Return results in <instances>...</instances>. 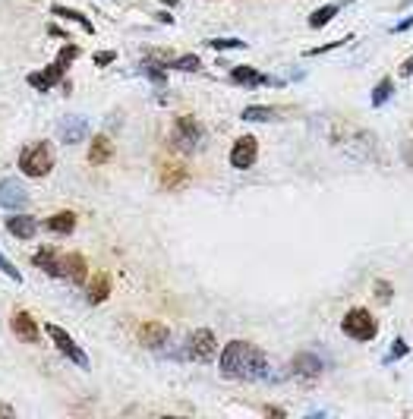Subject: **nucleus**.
Returning a JSON list of instances; mask_svg holds the SVG:
<instances>
[{"label": "nucleus", "instance_id": "obj_32", "mask_svg": "<svg viewBox=\"0 0 413 419\" xmlns=\"http://www.w3.org/2000/svg\"><path fill=\"white\" fill-rule=\"evenodd\" d=\"M114 60H117L114 51H98V54H95V64H98V66H108V64H114Z\"/></svg>", "mask_w": 413, "mask_h": 419}, {"label": "nucleus", "instance_id": "obj_1", "mask_svg": "<svg viewBox=\"0 0 413 419\" xmlns=\"http://www.w3.org/2000/svg\"><path fill=\"white\" fill-rule=\"evenodd\" d=\"M221 375L240 381H259L268 375V360L249 341H230L221 350Z\"/></svg>", "mask_w": 413, "mask_h": 419}, {"label": "nucleus", "instance_id": "obj_2", "mask_svg": "<svg viewBox=\"0 0 413 419\" xmlns=\"http://www.w3.org/2000/svg\"><path fill=\"white\" fill-rule=\"evenodd\" d=\"M341 331L350 337V341H372L375 334H379V322L372 318V312L363 309V306H354V309L347 312V315L341 318Z\"/></svg>", "mask_w": 413, "mask_h": 419}, {"label": "nucleus", "instance_id": "obj_19", "mask_svg": "<svg viewBox=\"0 0 413 419\" xmlns=\"http://www.w3.org/2000/svg\"><path fill=\"white\" fill-rule=\"evenodd\" d=\"M48 230L60 234V236H70L73 230H76V215H73V211H57V215L48 218Z\"/></svg>", "mask_w": 413, "mask_h": 419}, {"label": "nucleus", "instance_id": "obj_24", "mask_svg": "<svg viewBox=\"0 0 413 419\" xmlns=\"http://www.w3.org/2000/svg\"><path fill=\"white\" fill-rule=\"evenodd\" d=\"M278 117H281L278 108H259V104L243 111V120H253V123H268V120H278Z\"/></svg>", "mask_w": 413, "mask_h": 419}, {"label": "nucleus", "instance_id": "obj_15", "mask_svg": "<svg viewBox=\"0 0 413 419\" xmlns=\"http://www.w3.org/2000/svg\"><path fill=\"white\" fill-rule=\"evenodd\" d=\"M60 265H64V278L73 280V284H83L85 274H89V262H85L79 253L64 255V259H60Z\"/></svg>", "mask_w": 413, "mask_h": 419}, {"label": "nucleus", "instance_id": "obj_20", "mask_svg": "<svg viewBox=\"0 0 413 419\" xmlns=\"http://www.w3.org/2000/svg\"><path fill=\"white\" fill-rule=\"evenodd\" d=\"M230 79H234L237 85H262V83H272V79H265L255 66H234L230 70Z\"/></svg>", "mask_w": 413, "mask_h": 419}, {"label": "nucleus", "instance_id": "obj_18", "mask_svg": "<svg viewBox=\"0 0 413 419\" xmlns=\"http://www.w3.org/2000/svg\"><path fill=\"white\" fill-rule=\"evenodd\" d=\"M114 158V145H111L108 136H95L89 148V164H108Z\"/></svg>", "mask_w": 413, "mask_h": 419}, {"label": "nucleus", "instance_id": "obj_38", "mask_svg": "<svg viewBox=\"0 0 413 419\" xmlns=\"http://www.w3.org/2000/svg\"><path fill=\"white\" fill-rule=\"evenodd\" d=\"M161 3H167V7H174V3H180V0H161Z\"/></svg>", "mask_w": 413, "mask_h": 419}, {"label": "nucleus", "instance_id": "obj_11", "mask_svg": "<svg viewBox=\"0 0 413 419\" xmlns=\"http://www.w3.org/2000/svg\"><path fill=\"white\" fill-rule=\"evenodd\" d=\"M136 337H139L142 347L155 350V347H164L171 331H167V325H161V322H142L139 331H136Z\"/></svg>", "mask_w": 413, "mask_h": 419}, {"label": "nucleus", "instance_id": "obj_13", "mask_svg": "<svg viewBox=\"0 0 413 419\" xmlns=\"http://www.w3.org/2000/svg\"><path fill=\"white\" fill-rule=\"evenodd\" d=\"M60 259H64V255H57V249L54 246H41L38 253L32 255V262L48 274V278H64V265H60Z\"/></svg>", "mask_w": 413, "mask_h": 419}, {"label": "nucleus", "instance_id": "obj_4", "mask_svg": "<svg viewBox=\"0 0 413 419\" xmlns=\"http://www.w3.org/2000/svg\"><path fill=\"white\" fill-rule=\"evenodd\" d=\"M186 353L190 360L196 362H211L218 353V341H215V331L211 328H196L190 337H186Z\"/></svg>", "mask_w": 413, "mask_h": 419}, {"label": "nucleus", "instance_id": "obj_21", "mask_svg": "<svg viewBox=\"0 0 413 419\" xmlns=\"http://www.w3.org/2000/svg\"><path fill=\"white\" fill-rule=\"evenodd\" d=\"M108 293H111V278H108V271H102V274H95L92 278V284H89V303H104L108 299Z\"/></svg>", "mask_w": 413, "mask_h": 419}, {"label": "nucleus", "instance_id": "obj_8", "mask_svg": "<svg viewBox=\"0 0 413 419\" xmlns=\"http://www.w3.org/2000/svg\"><path fill=\"white\" fill-rule=\"evenodd\" d=\"M26 202H29V192H26V186H22L20 180H13V177L0 180V208L16 211V208H22Z\"/></svg>", "mask_w": 413, "mask_h": 419}, {"label": "nucleus", "instance_id": "obj_34", "mask_svg": "<svg viewBox=\"0 0 413 419\" xmlns=\"http://www.w3.org/2000/svg\"><path fill=\"white\" fill-rule=\"evenodd\" d=\"M400 76H413V57H407L404 64H400Z\"/></svg>", "mask_w": 413, "mask_h": 419}, {"label": "nucleus", "instance_id": "obj_22", "mask_svg": "<svg viewBox=\"0 0 413 419\" xmlns=\"http://www.w3.org/2000/svg\"><path fill=\"white\" fill-rule=\"evenodd\" d=\"M337 13H341V3H325L316 13H309V29H325Z\"/></svg>", "mask_w": 413, "mask_h": 419}, {"label": "nucleus", "instance_id": "obj_33", "mask_svg": "<svg viewBox=\"0 0 413 419\" xmlns=\"http://www.w3.org/2000/svg\"><path fill=\"white\" fill-rule=\"evenodd\" d=\"M410 26H413V16H407V20H400L398 26H391V32H407Z\"/></svg>", "mask_w": 413, "mask_h": 419}, {"label": "nucleus", "instance_id": "obj_14", "mask_svg": "<svg viewBox=\"0 0 413 419\" xmlns=\"http://www.w3.org/2000/svg\"><path fill=\"white\" fill-rule=\"evenodd\" d=\"M10 325H13V334L20 337V341H26V343L38 341V325H35V318L29 315L26 309H16L13 318H10Z\"/></svg>", "mask_w": 413, "mask_h": 419}, {"label": "nucleus", "instance_id": "obj_31", "mask_svg": "<svg viewBox=\"0 0 413 419\" xmlns=\"http://www.w3.org/2000/svg\"><path fill=\"white\" fill-rule=\"evenodd\" d=\"M0 271L7 274V278H13V280H22V274L16 271V268L10 265V259H4V255H0Z\"/></svg>", "mask_w": 413, "mask_h": 419}, {"label": "nucleus", "instance_id": "obj_16", "mask_svg": "<svg viewBox=\"0 0 413 419\" xmlns=\"http://www.w3.org/2000/svg\"><path fill=\"white\" fill-rule=\"evenodd\" d=\"M186 180H190V173H186L183 164L161 167V186H164V190H180V186H186Z\"/></svg>", "mask_w": 413, "mask_h": 419}, {"label": "nucleus", "instance_id": "obj_5", "mask_svg": "<svg viewBox=\"0 0 413 419\" xmlns=\"http://www.w3.org/2000/svg\"><path fill=\"white\" fill-rule=\"evenodd\" d=\"M199 139H202V123H199L196 117H177L174 133H171L174 148H180V152H192V148L199 145Z\"/></svg>", "mask_w": 413, "mask_h": 419}, {"label": "nucleus", "instance_id": "obj_27", "mask_svg": "<svg viewBox=\"0 0 413 419\" xmlns=\"http://www.w3.org/2000/svg\"><path fill=\"white\" fill-rule=\"evenodd\" d=\"M205 45L215 48V51H230V48H237V51H240V48H246V41H240V38H209Z\"/></svg>", "mask_w": 413, "mask_h": 419}, {"label": "nucleus", "instance_id": "obj_3", "mask_svg": "<svg viewBox=\"0 0 413 419\" xmlns=\"http://www.w3.org/2000/svg\"><path fill=\"white\" fill-rule=\"evenodd\" d=\"M54 167V155H51V145L48 142H32V145L22 148L20 155V171L26 177H48Z\"/></svg>", "mask_w": 413, "mask_h": 419}, {"label": "nucleus", "instance_id": "obj_7", "mask_svg": "<svg viewBox=\"0 0 413 419\" xmlns=\"http://www.w3.org/2000/svg\"><path fill=\"white\" fill-rule=\"evenodd\" d=\"M255 155H259V142H255V136H240V139L234 142V148H230V167H237V171H249L255 161Z\"/></svg>", "mask_w": 413, "mask_h": 419}, {"label": "nucleus", "instance_id": "obj_26", "mask_svg": "<svg viewBox=\"0 0 413 419\" xmlns=\"http://www.w3.org/2000/svg\"><path fill=\"white\" fill-rule=\"evenodd\" d=\"M171 66H174V70H186V73H196L199 66H202V60H199L196 54H183V57L171 60Z\"/></svg>", "mask_w": 413, "mask_h": 419}, {"label": "nucleus", "instance_id": "obj_23", "mask_svg": "<svg viewBox=\"0 0 413 419\" xmlns=\"http://www.w3.org/2000/svg\"><path fill=\"white\" fill-rule=\"evenodd\" d=\"M54 16H64V20H70V22H79V26L85 29V32H95V26H92V20L85 13H79V10H73V7H60V3H54Z\"/></svg>", "mask_w": 413, "mask_h": 419}, {"label": "nucleus", "instance_id": "obj_6", "mask_svg": "<svg viewBox=\"0 0 413 419\" xmlns=\"http://www.w3.org/2000/svg\"><path fill=\"white\" fill-rule=\"evenodd\" d=\"M45 331H48V337H51V341L57 343V350L66 356V360L76 362L79 369H89V356H85V350H83V347H76V341H73V337L66 334V331L60 328V325H54V322H51V325H45Z\"/></svg>", "mask_w": 413, "mask_h": 419}, {"label": "nucleus", "instance_id": "obj_37", "mask_svg": "<svg viewBox=\"0 0 413 419\" xmlns=\"http://www.w3.org/2000/svg\"><path fill=\"white\" fill-rule=\"evenodd\" d=\"M0 416H13V406H0Z\"/></svg>", "mask_w": 413, "mask_h": 419}, {"label": "nucleus", "instance_id": "obj_29", "mask_svg": "<svg viewBox=\"0 0 413 419\" xmlns=\"http://www.w3.org/2000/svg\"><path fill=\"white\" fill-rule=\"evenodd\" d=\"M347 41H354V35H347V38H341V41H331V45H325V48H312V51H306V57H318V54H328L331 48H341V45H347Z\"/></svg>", "mask_w": 413, "mask_h": 419}, {"label": "nucleus", "instance_id": "obj_10", "mask_svg": "<svg viewBox=\"0 0 413 419\" xmlns=\"http://www.w3.org/2000/svg\"><path fill=\"white\" fill-rule=\"evenodd\" d=\"M64 73H66V64L54 60V64L48 66L45 73H29L26 83L32 85V89H38V92H51V89H54V83H60V79H64Z\"/></svg>", "mask_w": 413, "mask_h": 419}, {"label": "nucleus", "instance_id": "obj_36", "mask_svg": "<svg viewBox=\"0 0 413 419\" xmlns=\"http://www.w3.org/2000/svg\"><path fill=\"white\" fill-rule=\"evenodd\" d=\"M48 32H51V35H57V38H64V41H66V32H64V29H57V26H48Z\"/></svg>", "mask_w": 413, "mask_h": 419}, {"label": "nucleus", "instance_id": "obj_9", "mask_svg": "<svg viewBox=\"0 0 413 419\" xmlns=\"http://www.w3.org/2000/svg\"><path fill=\"white\" fill-rule=\"evenodd\" d=\"M290 369H293V375H297V378H303V381H316L318 375H322V360H318L316 353H309V350H303V353L293 356Z\"/></svg>", "mask_w": 413, "mask_h": 419}, {"label": "nucleus", "instance_id": "obj_17", "mask_svg": "<svg viewBox=\"0 0 413 419\" xmlns=\"http://www.w3.org/2000/svg\"><path fill=\"white\" fill-rule=\"evenodd\" d=\"M7 230L13 236H20V240H32L38 224H35L29 215H13V218H7Z\"/></svg>", "mask_w": 413, "mask_h": 419}, {"label": "nucleus", "instance_id": "obj_35", "mask_svg": "<svg viewBox=\"0 0 413 419\" xmlns=\"http://www.w3.org/2000/svg\"><path fill=\"white\" fill-rule=\"evenodd\" d=\"M265 413H268V416H281V419H284V410H281V406H265Z\"/></svg>", "mask_w": 413, "mask_h": 419}, {"label": "nucleus", "instance_id": "obj_28", "mask_svg": "<svg viewBox=\"0 0 413 419\" xmlns=\"http://www.w3.org/2000/svg\"><path fill=\"white\" fill-rule=\"evenodd\" d=\"M410 353V343L404 341V337H398V341H394V347H391V353L385 356V362H394V360H400V356H407Z\"/></svg>", "mask_w": 413, "mask_h": 419}, {"label": "nucleus", "instance_id": "obj_30", "mask_svg": "<svg viewBox=\"0 0 413 419\" xmlns=\"http://www.w3.org/2000/svg\"><path fill=\"white\" fill-rule=\"evenodd\" d=\"M391 290H394V287L388 284V280H379V284H375V297H379L382 303H388V299H391Z\"/></svg>", "mask_w": 413, "mask_h": 419}, {"label": "nucleus", "instance_id": "obj_25", "mask_svg": "<svg viewBox=\"0 0 413 419\" xmlns=\"http://www.w3.org/2000/svg\"><path fill=\"white\" fill-rule=\"evenodd\" d=\"M391 95H394V83L385 76L382 83H375V89H372V108H382Z\"/></svg>", "mask_w": 413, "mask_h": 419}, {"label": "nucleus", "instance_id": "obj_12", "mask_svg": "<svg viewBox=\"0 0 413 419\" xmlns=\"http://www.w3.org/2000/svg\"><path fill=\"white\" fill-rule=\"evenodd\" d=\"M85 133H89V123H85V117H64L57 127V136L60 142H66V145H79V142L85 139Z\"/></svg>", "mask_w": 413, "mask_h": 419}]
</instances>
